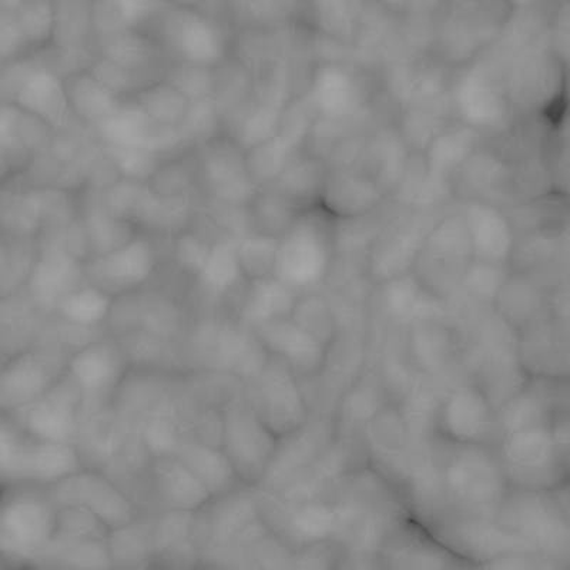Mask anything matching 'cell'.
I'll list each match as a JSON object with an SVG mask.
<instances>
[{"mask_svg": "<svg viewBox=\"0 0 570 570\" xmlns=\"http://www.w3.org/2000/svg\"><path fill=\"white\" fill-rule=\"evenodd\" d=\"M561 441L551 425L519 428L503 435L502 472L518 487L549 490L561 478Z\"/></svg>", "mask_w": 570, "mask_h": 570, "instance_id": "cell-1", "label": "cell"}, {"mask_svg": "<svg viewBox=\"0 0 570 570\" xmlns=\"http://www.w3.org/2000/svg\"><path fill=\"white\" fill-rule=\"evenodd\" d=\"M223 440H226V458L236 476L248 482L259 481L276 452L277 436L259 420L257 412L234 406L223 421Z\"/></svg>", "mask_w": 570, "mask_h": 570, "instance_id": "cell-2", "label": "cell"}, {"mask_svg": "<svg viewBox=\"0 0 570 570\" xmlns=\"http://www.w3.org/2000/svg\"><path fill=\"white\" fill-rule=\"evenodd\" d=\"M317 222L298 226L277 247V279L289 288L313 287L327 276L331 246L328 234Z\"/></svg>", "mask_w": 570, "mask_h": 570, "instance_id": "cell-3", "label": "cell"}, {"mask_svg": "<svg viewBox=\"0 0 570 570\" xmlns=\"http://www.w3.org/2000/svg\"><path fill=\"white\" fill-rule=\"evenodd\" d=\"M256 412L277 438L294 434L307 420V404L295 374L276 356L274 363L263 366L259 409Z\"/></svg>", "mask_w": 570, "mask_h": 570, "instance_id": "cell-4", "label": "cell"}, {"mask_svg": "<svg viewBox=\"0 0 570 570\" xmlns=\"http://www.w3.org/2000/svg\"><path fill=\"white\" fill-rule=\"evenodd\" d=\"M257 331L263 348L282 360L295 375L318 374L327 360L328 345L292 317L258 325Z\"/></svg>", "mask_w": 570, "mask_h": 570, "instance_id": "cell-5", "label": "cell"}, {"mask_svg": "<svg viewBox=\"0 0 570 570\" xmlns=\"http://www.w3.org/2000/svg\"><path fill=\"white\" fill-rule=\"evenodd\" d=\"M441 431L462 446H480L493 426L491 401L478 386H461L448 395L440 412Z\"/></svg>", "mask_w": 570, "mask_h": 570, "instance_id": "cell-6", "label": "cell"}, {"mask_svg": "<svg viewBox=\"0 0 570 570\" xmlns=\"http://www.w3.org/2000/svg\"><path fill=\"white\" fill-rule=\"evenodd\" d=\"M502 473L490 455L478 450V445L465 446L446 471L450 491L458 499L472 505H485L498 497Z\"/></svg>", "mask_w": 570, "mask_h": 570, "instance_id": "cell-7", "label": "cell"}, {"mask_svg": "<svg viewBox=\"0 0 570 570\" xmlns=\"http://www.w3.org/2000/svg\"><path fill=\"white\" fill-rule=\"evenodd\" d=\"M295 304L297 297L288 285L279 279H257L256 287L244 307V317L258 327L273 321L292 317Z\"/></svg>", "mask_w": 570, "mask_h": 570, "instance_id": "cell-8", "label": "cell"}, {"mask_svg": "<svg viewBox=\"0 0 570 570\" xmlns=\"http://www.w3.org/2000/svg\"><path fill=\"white\" fill-rule=\"evenodd\" d=\"M471 254L480 263L499 264L511 254L512 238L505 223L497 217H481L466 226Z\"/></svg>", "mask_w": 570, "mask_h": 570, "instance_id": "cell-9", "label": "cell"}, {"mask_svg": "<svg viewBox=\"0 0 570 570\" xmlns=\"http://www.w3.org/2000/svg\"><path fill=\"white\" fill-rule=\"evenodd\" d=\"M71 370L76 384L85 390L105 391L119 375L120 361L114 348L95 345L76 356Z\"/></svg>", "mask_w": 570, "mask_h": 570, "instance_id": "cell-10", "label": "cell"}, {"mask_svg": "<svg viewBox=\"0 0 570 570\" xmlns=\"http://www.w3.org/2000/svg\"><path fill=\"white\" fill-rule=\"evenodd\" d=\"M36 430L43 441L66 444L75 426V404L69 392L49 386V401H42V409L36 412Z\"/></svg>", "mask_w": 570, "mask_h": 570, "instance_id": "cell-11", "label": "cell"}, {"mask_svg": "<svg viewBox=\"0 0 570 570\" xmlns=\"http://www.w3.org/2000/svg\"><path fill=\"white\" fill-rule=\"evenodd\" d=\"M385 305L392 317L411 321L428 317L434 312L435 302L415 279L400 278L386 289Z\"/></svg>", "mask_w": 570, "mask_h": 570, "instance_id": "cell-12", "label": "cell"}, {"mask_svg": "<svg viewBox=\"0 0 570 570\" xmlns=\"http://www.w3.org/2000/svg\"><path fill=\"white\" fill-rule=\"evenodd\" d=\"M337 513L323 502H309L298 509L292 519L293 537L302 543L324 541L337 529Z\"/></svg>", "mask_w": 570, "mask_h": 570, "instance_id": "cell-13", "label": "cell"}, {"mask_svg": "<svg viewBox=\"0 0 570 570\" xmlns=\"http://www.w3.org/2000/svg\"><path fill=\"white\" fill-rule=\"evenodd\" d=\"M503 431L548 424V401L537 391H525L512 399L502 415Z\"/></svg>", "mask_w": 570, "mask_h": 570, "instance_id": "cell-14", "label": "cell"}, {"mask_svg": "<svg viewBox=\"0 0 570 570\" xmlns=\"http://www.w3.org/2000/svg\"><path fill=\"white\" fill-rule=\"evenodd\" d=\"M163 492L173 505L191 508L206 498V490L197 476H193L190 468L173 465L163 478Z\"/></svg>", "mask_w": 570, "mask_h": 570, "instance_id": "cell-15", "label": "cell"}, {"mask_svg": "<svg viewBox=\"0 0 570 570\" xmlns=\"http://www.w3.org/2000/svg\"><path fill=\"white\" fill-rule=\"evenodd\" d=\"M107 312H109V302L99 292H80L63 298V317L83 327L100 323Z\"/></svg>", "mask_w": 570, "mask_h": 570, "instance_id": "cell-16", "label": "cell"}, {"mask_svg": "<svg viewBox=\"0 0 570 570\" xmlns=\"http://www.w3.org/2000/svg\"><path fill=\"white\" fill-rule=\"evenodd\" d=\"M292 318L330 347L335 328L333 315H331L327 305L317 298H308L304 303L297 299Z\"/></svg>", "mask_w": 570, "mask_h": 570, "instance_id": "cell-17", "label": "cell"}, {"mask_svg": "<svg viewBox=\"0 0 570 570\" xmlns=\"http://www.w3.org/2000/svg\"><path fill=\"white\" fill-rule=\"evenodd\" d=\"M277 246L272 240L248 244L244 249L240 264L256 279L268 278L276 268Z\"/></svg>", "mask_w": 570, "mask_h": 570, "instance_id": "cell-18", "label": "cell"}]
</instances>
